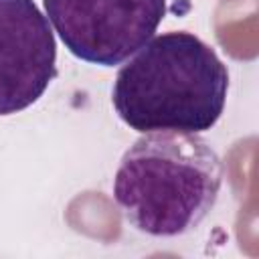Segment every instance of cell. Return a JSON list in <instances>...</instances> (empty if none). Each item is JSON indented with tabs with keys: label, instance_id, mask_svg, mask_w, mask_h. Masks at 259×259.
<instances>
[{
	"label": "cell",
	"instance_id": "1",
	"mask_svg": "<svg viewBox=\"0 0 259 259\" xmlns=\"http://www.w3.org/2000/svg\"><path fill=\"white\" fill-rule=\"evenodd\" d=\"M229 71L210 45L186 30L152 36L113 81L119 119L140 134L210 130L223 115Z\"/></svg>",
	"mask_w": 259,
	"mask_h": 259
},
{
	"label": "cell",
	"instance_id": "2",
	"mask_svg": "<svg viewBox=\"0 0 259 259\" xmlns=\"http://www.w3.org/2000/svg\"><path fill=\"white\" fill-rule=\"evenodd\" d=\"M221 186L223 162L202 136L148 132L123 152L113 198L136 231L168 239L196 229Z\"/></svg>",
	"mask_w": 259,
	"mask_h": 259
},
{
	"label": "cell",
	"instance_id": "3",
	"mask_svg": "<svg viewBox=\"0 0 259 259\" xmlns=\"http://www.w3.org/2000/svg\"><path fill=\"white\" fill-rule=\"evenodd\" d=\"M67 51L91 65L115 67L156 32L166 0H42Z\"/></svg>",
	"mask_w": 259,
	"mask_h": 259
},
{
	"label": "cell",
	"instance_id": "4",
	"mask_svg": "<svg viewBox=\"0 0 259 259\" xmlns=\"http://www.w3.org/2000/svg\"><path fill=\"white\" fill-rule=\"evenodd\" d=\"M57 77V42L32 0H0V115L36 103Z\"/></svg>",
	"mask_w": 259,
	"mask_h": 259
}]
</instances>
